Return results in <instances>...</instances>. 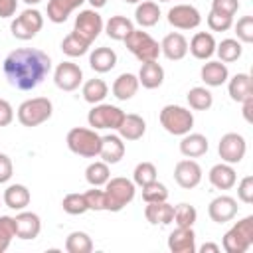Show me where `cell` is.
Listing matches in <instances>:
<instances>
[{
  "label": "cell",
  "mask_w": 253,
  "mask_h": 253,
  "mask_svg": "<svg viewBox=\"0 0 253 253\" xmlns=\"http://www.w3.org/2000/svg\"><path fill=\"white\" fill-rule=\"evenodd\" d=\"M208 26L213 32H227L233 26V18L231 16H223L217 12H210L208 14Z\"/></svg>",
  "instance_id": "cell-46"
},
{
  "label": "cell",
  "mask_w": 253,
  "mask_h": 253,
  "mask_svg": "<svg viewBox=\"0 0 253 253\" xmlns=\"http://www.w3.org/2000/svg\"><path fill=\"white\" fill-rule=\"evenodd\" d=\"M61 208H63V211L69 213V215H81V213L89 211L83 194H67V196L63 198V202H61Z\"/></svg>",
  "instance_id": "cell-42"
},
{
  "label": "cell",
  "mask_w": 253,
  "mask_h": 253,
  "mask_svg": "<svg viewBox=\"0 0 253 253\" xmlns=\"http://www.w3.org/2000/svg\"><path fill=\"white\" fill-rule=\"evenodd\" d=\"M65 251L67 253H91L93 241L85 231H71L65 239Z\"/></svg>",
  "instance_id": "cell-38"
},
{
  "label": "cell",
  "mask_w": 253,
  "mask_h": 253,
  "mask_svg": "<svg viewBox=\"0 0 253 253\" xmlns=\"http://www.w3.org/2000/svg\"><path fill=\"white\" fill-rule=\"evenodd\" d=\"M125 45L140 63L156 61L160 55V43L148 32H142V30H132L125 38Z\"/></svg>",
  "instance_id": "cell-5"
},
{
  "label": "cell",
  "mask_w": 253,
  "mask_h": 253,
  "mask_svg": "<svg viewBox=\"0 0 253 253\" xmlns=\"http://www.w3.org/2000/svg\"><path fill=\"white\" fill-rule=\"evenodd\" d=\"M237 10H239V0H211V12L233 18Z\"/></svg>",
  "instance_id": "cell-48"
},
{
  "label": "cell",
  "mask_w": 253,
  "mask_h": 253,
  "mask_svg": "<svg viewBox=\"0 0 253 253\" xmlns=\"http://www.w3.org/2000/svg\"><path fill=\"white\" fill-rule=\"evenodd\" d=\"M160 125L164 126L166 132H170L174 136H184L194 126V115L186 107L166 105L160 111Z\"/></svg>",
  "instance_id": "cell-4"
},
{
  "label": "cell",
  "mask_w": 253,
  "mask_h": 253,
  "mask_svg": "<svg viewBox=\"0 0 253 253\" xmlns=\"http://www.w3.org/2000/svg\"><path fill=\"white\" fill-rule=\"evenodd\" d=\"M237 198L243 204H251L253 202V176L241 178V182L237 186Z\"/></svg>",
  "instance_id": "cell-49"
},
{
  "label": "cell",
  "mask_w": 253,
  "mask_h": 253,
  "mask_svg": "<svg viewBox=\"0 0 253 253\" xmlns=\"http://www.w3.org/2000/svg\"><path fill=\"white\" fill-rule=\"evenodd\" d=\"M208 178H210V184L217 190H229L237 182V174L231 168V164H227V162H219V164L211 166Z\"/></svg>",
  "instance_id": "cell-22"
},
{
  "label": "cell",
  "mask_w": 253,
  "mask_h": 253,
  "mask_svg": "<svg viewBox=\"0 0 253 253\" xmlns=\"http://www.w3.org/2000/svg\"><path fill=\"white\" fill-rule=\"evenodd\" d=\"M217 152H219V158L227 164H237L243 160L245 152H247V144H245V138L237 132H227L219 138V144H217Z\"/></svg>",
  "instance_id": "cell-11"
},
{
  "label": "cell",
  "mask_w": 253,
  "mask_h": 253,
  "mask_svg": "<svg viewBox=\"0 0 253 253\" xmlns=\"http://www.w3.org/2000/svg\"><path fill=\"white\" fill-rule=\"evenodd\" d=\"M43 28V16L40 10L28 8L20 16H16L10 24V32L16 40H32L40 30Z\"/></svg>",
  "instance_id": "cell-8"
},
{
  "label": "cell",
  "mask_w": 253,
  "mask_h": 253,
  "mask_svg": "<svg viewBox=\"0 0 253 253\" xmlns=\"http://www.w3.org/2000/svg\"><path fill=\"white\" fill-rule=\"evenodd\" d=\"M107 93H109V87H107V83L103 79H97L95 77V79L85 81V85H83V99L87 103H91V105L103 103V99L107 97Z\"/></svg>",
  "instance_id": "cell-35"
},
{
  "label": "cell",
  "mask_w": 253,
  "mask_h": 253,
  "mask_svg": "<svg viewBox=\"0 0 253 253\" xmlns=\"http://www.w3.org/2000/svg\"><path fill=\"white\" fill-rule=\"evenodd\" d=\"M14 121V109L6 99H0V126H8Z\"/></svg>",
  "instance_id": "cell-51"
},
{
  "label": "cell",
  "mask_w": 253,
  "mask_h": 253,
  "mask_svg": "<svg viewBox=\"0 0 253 253\" xmlns=\"http://www.w3.org/2000/svg\"><path fill=\"white\" fill-rule=\"evenodd\" d=\"M134 20H136V24L142 26V28H152V26H156L158 20H160V8H158V4H156V2H150V0L140 2V4L136 6V10H134Z\"/></svg>",
  "instance_id": "cell-33"
},
{
  "label": "cell",
  "mask_w": 253,
  "mask_h": 253,
  "mask_svg": "<svg viewBox=\"0 0 253 253\" xmlns=\"http://www.w3.org/2000/svg\"><path fill=\"white\" fill-rule=\"evenodd\" d=\"M202 22V16L198 8L192 4H176L168 10V24L178 30H194Z\"/></svg>",
  "instance_id": "cell-12"
},
{
  "label": "cell",
  "mask_w": 253,
  "mask_h": 253,
  "mask_svg": "<svg viewBox=\"0 0 253 253\" xmlns=\"http://www.w3.org/2000/svg\"><path fill=\"white\" fill-rule=\"evenodd\" d=\"M136 77H138V83L144 89H156L164 81V69L158 61H144L140 65V71H138Z\"/></svg>",
  "instance_id": "cell-24"
},
{
  "label": "cell",
  "mask_w": 253,
  "mask_h": 253,
  "mask_svg": "<svg viewBox=\"0 0 253 253\" xmlns=\"http://www.w3.org/2000/svg\"><path fill=\"white\" fill-rule=\"evenodd\" d=\"M85 0H49L47 2V20L53 24H63L69 14L79 8Z\"/></svg>",
  "instance_id": "cell-28"
},
{
  "label": "cell",
  "mask_w": 253,
  "mask_h": 253,
  "mask_svg": "<svg viewBox=\"0 0 253 253\" xmlns=\"http://www.w3.org/2000/svg\"><path fill=\"white\" fill-rule=\"evenodd\" d=\"M190 53L196 57V59H210L213 53H215V40L210 32H198L194 34V38L190 40V45H188Z\"/></svg>",
  "instance_id": "cell-19"
},
{
  "label": "cell",
  "mask_w": 253,
  "mask_h": 253,
  "mask_svg": "<svg viewBox=\"0 0 253 253\" xmlns=\"http://www.w3.org/2000/svg\"><path fill=\"white\" fill-rule=\"evenodd\" d=\"M160 2H168V0H160Z\"/></svg>",
  "instance_id": "cell-58"
},
{
  "label": "cell",
  "mask_w": 253,
  "mask_h": 253,
  "mask_svg": "<svg viewBox=\"0 0 253 253\" xmlns=\"http://www.w3.org/2000/svg\"><path fill=\"white\" fill-rule=\"evenodd\" d=\"M160 53H164V57L170 61H180L188 53V40L180 32H172V34L164 36V40L160 43Z\"/></svg>",
  "instance_id": "cell-17"
},
{
  "label": "cell",
  "mask_w": 253,
  "mask_h": 253,
  "mask_svg": "<svg viewBox=\"0 0 253 253\" xmlns=\"http://www.w3.org/2000/svg\"><path fill=\"white\" fill-rule=\"evenodd\" d=\"M109 178H111V170H109V164L103 162V160L101 162H91L85 170V180L95 188L105 186L109 182Z\"/></svg>",
  "instance_id": "cell-37"
},
{
  "label": "cell",
  "mask_w": 253,
  "mask_h": 253,
  "mask_svg": "<svg viewBox=\"0 0 253 253\" xmlns=\"http://www.w3.org/2000/svg\"><path fill=\"white\" fill-rule=\"evenodd\" d=\"M188 99V105L194 109V111H208L211 105H213V95L210 93V89L206 87H192L186 95Z\"/></svg>",
  "instance_id": "cell-36"
},
{
  "label": "cell",
  "mask_w": 253,
  "mask_h": 253,
  "mask_svg": "<svg viewBox=\"0 0 253 253\" xmlns=\"http://www.w3.org/2000/svg\"><path fill=\"white\" fill-rule=\"evenodd\" d=\"M174 180L184 190L196 188L202 182V168H200V164L196 160H190V158L180 160L174 166Z\"/></svg>",
  "instance_id": "cell-14"
},
{
  "label": "cell",
  "mask_w": 253,
  "mask_h": 253,
  "mask_svg": "<svg viewBox=\"0 0 253 253\" xmlns=\"http://www.w3.org/2000/svg\"><path fill=\"white\" fill-rule=\"evenodd\" d=\"M200 77L208 87H221L229 79V71L223 61H208L202 65Z\"/></svg>",
  "instance_id": "cell-20"
},
{
  "label": "cell",
  "mask_w": 253,
  "mask_h": 253,
  "mask_svg": "<svg viewBox=\"0 0 253 253\" xmlns=\"http://www.w3.org/2000/svg\"><path fill=\"white\" fill-rule=\"evenodd\" d=\"M144 217L152 225H168L174 217V206H170L168 202H150L144 208Z\"/></svg>",
  "instance_id": "cell-26"
},
{
  "label": "cell",
  "mask_w": 253,
  "mask_h": 253,
  "mask_svg": "<svg viewBox=\"0 0 253 253\" xmlns=\"http://www.w3.org/2000/svg\"><path fill=\"white\" fill-rule=\"evenodd\" d=\"M200 251L202 253H219V245H215V243H204L200 247Z\"/></svg>",
  "instance_id": "cell-54"
},
{
  "label": "cell",
  "mask_w": 253,
  "mask_h": 253,
  "mask_svg": "<svg viewBox=\"0 0 253 253\" xmlns=\"http://www.w3.org/2000/svg\"><path fill=\"white\" fill-rule=\"evenodd\" d=\"M14 223H16V237L20 239H36L42 231L40 215L34 211L20 210V213L14 217Z\"/></svg>",
  "instance_id": "cell-16"
},
{
  "label": "cell",
  "mask_w": 253,
  "mask_h": 253,
  "mask_svg": "<svg viewBox=\"0 0 253 253\" xmlns=\"http://www.w3.org/2000/svg\"><path fill=\"white\" fill-rule=\"evenodd\" d=\"M2 69L12 87L20 91H32L49 75L51 59L42 49L18 47L6 55Z\"/></svg>",
  "instance_id": "cell-1"
},
{
  "label": "cell",
  "mask_w": 253,
  "mask_h": 253,
  "mask_svg": "<svg viewBox=\"0 0 253 253\" xmlns=\"http://www.w3.org/2000/svg\"><path fill=\"white\" fill-rule=\"evenodd\" d=\"M53 113V105L47 97H34L24 101L18 107V121L24 126H38L42 123H45Z\"/></svg>",
  "instance_id": "cell-6"
},
{
  "label": "cell",
  "mask_w": 253,
  "mask_h": 253,
  "mask_svg": "<svg viewBox=\"0 0 253 253\" xmlns=\"http://www.w3.org/2000/svg\"><path fill=\"white\" fill-rule=\"evenodd\" d=\"M138 77L132 75V73H121L115 83H113V95L119 99V101H128L136 95L138 91Z\"/></svg>",
  "instance_id": "cell-31"
},
{
  "label": "cell",
  "mask_w": 253,
  "mask_h": 253,
  "mask_svg": "<svg viewBox=\"0 0 253 253\" xmlns=\"http://www.w3.org/2000/svg\"><path fill=\"white\" fill-rule=\"evenodd\" d=\"M2 200H4V204H6L10 210L20 211V210H24V208L30 204L32 196H30V190H28L24 184H10V186L4 190Z\"/></svg>",
  "instance_id": "cell-30"
},
{
  "label": "cell",
  "mask_w": 253,
  "mask_h": 253,
  "mask_svg": "<svg viewBox=\"0 0 253 253\" xmlns=\"http://www.w3.org/2000/svg\"><path fill=\"white\" fill-rule=\"evenodd\" d=\"M243 117H245V121L247 123H251V109H253V97H249V99H245L243 103Z\"/></svg>",
  "instance_id": "cell-53"
},
{
  "label": "cell",
  "mask_w": 253,
  "mask_h": 253,
  "mask_svg": "<svg viewBox=\"0 0 253 253\" xmlns=\"http://www.w3.org/2000/svg\"><path fill=\"white\" fill-rule=\"evenodd\" d=\"M53 81L61 91H75L83 81V71L73 61H61L53 71Z\"/></svg>",
  "instance_id": "cell-13"
},
{
  "label": "cell",
  "mask_w": 253,
  "mask_h": 253,
  "mask_svg": "<svg viewBox=\"0 0 253 253\" xmlns=\"http://www.w3.org/2000/svg\"><path fill=\"white\" fill-rule=\"evenodd\" d=\"M99 156L103 158V162L107 164H117L121 162V158L125 156V142L121 136L117 134H107L101 136V150Z\"/></svg>",
  "instance_id": "cell-21"
},
{
  "label": "cell",
  "mask_w": 253,
  "mask_h": 253,
  "mask_svg": "<svg viewBox=\"0 0 253 253\" xmlns=\"http://www.w3.org/2000/svg\"><path fill=\"white\" fill-rule=\"evenodd\" d=\"M237 200L231 196H217L210 202L208 206V215L211 217V221L215 223H225L231 221L237 215Z\"/></svg>",
  "instance_id": "cell-15"
},
{
  "label": "cell",
  "mask_w": 253,
  "mask_h": 253,
  "mask_svg": "<svg viewBox=\"0 0 253 253\" xmlns=\"http://www.w3.org/2000/svg\"><path fill=\"white\" fill-rule=\"evenodd\" d=\"M125 113L115 107V105H107V103H97L93 105V109L89 111L87 115V121H89V126H93L95 130L97 128H111V130H117L121 121H123Z\"/></svg>",
  "instance_id": "cell-9"
},
{
  "label": "cell",
  "mask_w": 253,
  "mask_h": 253,
  "mask_svg": "<svg viewBox=\"0 0 253 253\" xmlns=\"http://www.w3.org/2000/svg\"><path fill=\"white\" fill-rule=\"evenodd\" d=\"M103 192H105V211H121L126 204L134 200V182L123 176L109 178Z\"/></svg>",
  "instance_id": "cell-3"
},
{
  "label": "cell",
  "mask_w": 253,
  "mask_h": 253,
  "mask_svg": "<svg viewBox=\"0 0 253 253\" xmlns=\"http://www.w3.org/2000/svg\"><path fill=\"white\" fill-rule=\"evenodd\" d=\"M198 219V211L194 206L190 204H178L174 208V217L172 221L176 223V227H192Z\"/></svg>",
  "instance_id": "cell-40"
},
{
  "label": "cell",
  "mask_w": 253,
  "mask_h": 253,
  "mask_svg": "<svg viewBox=\"0 0 253 253\" xmlns=\"http://www.w3.org/2000/svg\"><path fill=\"white\" fill-rule=\"evenodd\" d=\"M12 237H16V223L10 215H0V253L10 247Z\"/></svg>",
  "instance_id": "cell-44"
},
{
  "label": "cell",
  "mask_w": 253,
  "mask_h": 253,
  "mask_svg": "<svg viewBox=\"0 0 253 253\" xmlns=\"http://www.w3.org/2000/svg\"><path fill=\"white\" fill-rule=\"evenodd\" d=\"M12 172H14V166H12L10 156L0 152V184H6L12 178Z\"/></svg>",
  "instance_id": "cell-50"
},
{
  "label": "cell",
  "mask_w": 253,
  "mask_h": 253,
  "mask_svg": "<svg viewBox=\"0 0 253 253\" xmlns=\"http://www.w3.org/2000/svg\"><path fill=\"white\" fill-rule=\"evenodd\" d=\"M85 202H87V208L93 210V211H105V192L95 188L93 190H87L85 194Z\"/></svg>",
  "instance_id": "cell-47"
},
{
  "label": "cell",
  "mask_w": 253,
  "mask_h": 253,
  "mask_svg": "<svg viewBox=\"0 0 253 253\" xmlns=\"http://www.w3.org/2000/svg\"><path fill=\"white\" fill-rule=\"evenodd\" d=\"M126 4H136V2H142V0H125Z\"/></svg>",
  "instance_id": "cell-57"
},
{
  "label": "cell",
  "mask_w": 253,
  "mask_h": 253,
  "mask_svg": "<svg viewBox=\"0 0 253 253\" xmlns=\"http://www.w3.org/2000/svg\"><path fill=\"white\" fill-rule=\"evenodd\" d=\"M65 142L73 154H79L83 158H95L99 156V150H101V136L95 132V128L73 126L67 132Z\"/></svg>",
  "instance_id": "cell-2"
},
{
  "label": "cell",
  "mask_w": 253,
  "mask_h": 253,
  "mask_svg": "<svg viewBox=\"0 0 253 253\" xmlns=\"http://www.w3.org/2000/svg\"><path fill=\"white\" fill-rule=\"evenodd\" d=\"M132 30H134V24L126 16H111L109 22L105 24V34L111 40H117V42H125V38Z\"/></svg>",
  "instance_id": "cell-32"
},
{
  "label": "cell",
  "mask_w": 253,
  "mask_h": 253,
  "mask_svg": "<svg viewBox=\"0 0 253 253\" xmlns=\"http://www.w3.org/2000/svg\"><path fill=\"white\" fill-rule=\"evenodd\" d=\"M142 200L146 204H150V202H166L168 200V188L162 182L154 180V182L142 186Z\"/></svg>",
  "instance_id": "cell-43"
},
{
  "label": "cell",
  "mask_w": 253,
  "mask_h": 253,
  "mask_svg": "<svg viewBox=\"0 0 253 253\" xmlns=\"http://www.w3.org/2000/svg\"><path fill=\"white\" fill-rule=\"evenodd\" d=\"M253 243V215L239 219L225 235L223 249L227 253H245Z\"/></svg>",
  "instance_id": "cell-7"
},
{
  "label": "cell",
  "mask_w": 253,
  "mask_h": 253,
  "mask_svg": "<svg viewBox=\"0 0 253 253\" xmlns=\"http://www.w3.org/2000/svg\"><path fill=\"white\" fill-rule=\"evenodd\" d=\"M87 2L91 4L93 10H99V8H103V6L107 4V0H87Z\"/></svg>",
  "instance_id": "cell-55"
},
{
  "label": "cell",
  "mask_w": 253,
  "mask_h": 253,
  "mask_svg": "<svg viewBox=\"0 0 253 253\" xmlns=\"http://www.w3.org/2000/svg\"><path fill=\"white\" fill-rule=\"evenodd\" d=\"M73 32L83 38L87 43H93L99 34L103 32V18L99 16L97 10H81L75 18V26H73Z\"/></svg>",
  "instance_id": "cell-10"
},
{
  "label": "cell",
  "mask_w": 253,
  "mask_h": 253,
  "mask_svg": "<svg viewBox=\"0 0 253 253\" xmlns=\"http://www.w3.org/2000/svg\"><path fill=\"white\" fill-rule=\"evenodd\" d=\"M89 45H91V43H87L83 38H79L75 32H71V34H67V36L63 38V42H61V51H63L67 57H81V55L87 53Z\"/></svg>",
  "instance_id": "cell-39"
},
{
  "label": "cell",
  "mask_w": 253,
  "mask_h": 253,
  "mask_svg": "<svg viewBox=\"0 0 253 253\" xmlns=\"http://www.w3.org/2000/svg\"><path fill=\"white\" fill-rule=\"evenodd\" d=\"M89 65L97 73H107L117 65V53L111 47H95L89 55Z\"/></svg>",
  "instance_id": "cell-29"
},
{
  "label": "cell",
  "mask_w": 253,
  "mask_h": 253,
  "mask_svg": "<svg viewBox=\"0 0 253 253\" xmlns=\"http://www.w3.org/2000/svg\"><path fill=\"white\" fill-rule=\"evenodd\" d=\"M117 130H119V136L123 140H138L146 132V123H144L142 117H138L134 113H128V115L123 117Z\"/></svg>",
  "instance_id": "cell-23"
},
{
  "label": "cell",
  "mask_w": 253,
  "mask_h": 253,
  "mask_svg": "<svg viewBox=\"0 0 253 253\" xmlns=\"http://www.w3.org/2000/svg\"><path fill=\"white\" fill-rule=\"evenodd\" d=\"M233 28H235L239 42H243V43L253 42V16H241Z\"/></svg>",
  "instance_id": "cell-45"
},
{
  "label": "cell",
  "mask_w": 253,
  "mask_h": 253,
  "mask_svg": "<svg viewBox=\"0 0 253 253\" xmlns=\"http://www.w3.org/2000/svg\"><path fill=\"white\" fill-rule=\"evenodd\" d=\"M156 174L158 172H156V166L152 162H140V164H136V168L132 172V182L142 188V186L154 182L156 180Z\"/></svg>",
  "instance_id": "cell-41"
},
{
  "label": "cell",
  "mask_w": 253,
  "mask_h": 253,
  "mask_svg": "<svg viewBox=\"0 0 253 253\" xmlns=\"http://www.w3.org/2000/svg\"><path fill=\"white\" fill-rule=\"evenodd\" d=\"M210 144H208V138L200 132H188L184 134V138L180 140V152L186 156V158H198V156H204L208 152Z\"/></svg>",
  "instance_id": "cell-25"
},
{
  "label": "cell",
  "mask_w": 253,
  "mask_h": 253,
  "mask_svg": "<svg viewBox=\"0 0 253 253\" xmlns=\"http://www.w3.org/2000/svg\"><path fill=\"white\" fill-rule=\"evenodd\" d=\"M227 91H229V97L235 101V103H243L245 99L253 97V83H251V77L247 73H235L229 83H227Z\"/></svg>",
  "instance_id": "cell-27"
},
{
  "label": "cell",
  "mask_w": 253,
  "mask_h": 253,
  "mask_svg": "<svg viewBox=\"0 0 253 253\" xmlns=\"http://www.w3.org/2000/svg\"><path fill=\"white\" fill-rule=\"evenodd\" d=\"M24 2H26V4H40L42 0H24Z\"/></svg>",
  "instance_id": "cell-56"
},
{
  "label": "cell",
  "mask_w": 253,
  "mask_h": 253,
  "mask_svg": "<svg viewBox=\"0 0 253 253\" xmlns=\"http://www.w3.org/2000/svg\"><path fill=\"white\" fill-rule=\"evenodd\" d=\"M18 0H0V18H10L16 14Z\"/></svg>",
  "instance_id": "cell-52"
},
{
  "label": "cell",
  "mask_w": 253,
  "mask_h": 253,
  "mask_svg": "<svg viewBox=\"0 0 253 253\" xmlns=\"http://www.w3.org/2000/svg\"><path fill=\"white\" fill-rule=\"evenodd\" d=\"M168 249L172 253H194L196 251V233L192 227H176L168 235Z\"/></svg>",
  "instance_id": "cell-18"
},
{
  "label": "cell",
  "mask_w": 253,
  "mask_h": 253,
  "mask_svg": "<svg viewBox=\"0 0 253 253\" xmlns=\"http://www.w3.org/2000/svg\"><path fill=\"white\" fill-rule=\"evenodd\" d=\"M215 53L219 55V61L231 63V61H237L241 57L243 47H241V42L239 40L227 38V40H221L219 43H215Z\"/></svg>",
  "instance_id": "cell-34"
}]
</instances>
